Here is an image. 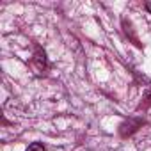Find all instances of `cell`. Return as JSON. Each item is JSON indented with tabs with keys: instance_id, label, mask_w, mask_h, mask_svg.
I'll return each mask as SVG.
<instances>
[{
	"instance_id": "obj_1",
	"label": "cell",
	"mask_w": 151,
	"mask_h": 151,
	"mask_svg": "<svg viewBox=\"0 0 151 151\" xmlns=\"http://www.w3.org/2000/svg\"><path fill=\"white\" fill-rule=\"evenodd\" d=\"M27 151H45V146H43L41 142H32V144L27 147Z\"/></svg>"
},
{
	"instance_id": "obj_2",
	"label": "cell",
	"mask_w": 151,
	"mask_h": 151,
	"mask_svg": "<svg viewBox=\"0 0 151 151\" xmlns=\"http://www.w3.org/2000/svg\"><path fill=\"white\" fill-rule=\"evenodd\" d=\"M36 62H39V68H45V53H41V52H37L36 53Z\"/></svg>"
},
{
	"instance_id": "obj_3",
	"label": "cell",
	"mask_w": 151,
	"mask_h": 151,
	"mask_svg": "<svg viewBox=\"0 0 151 151\" xmlns=\"http://www.w3.org/2000/svg\"><path fill=\"white\" fill-rule=\"evenodd\" d=\"M146 9L151 13V0H147V2H146Z\"/></svg>"
},
{
	"instance_id": "obj_4",
	"label": "cell",
	"mask_w": 151,
	"mask_h": 151,
	"mask_svg": "<svg viewBox=\"0 0 151 151\" xmlns=\"http://www.w3.org/2000/svg\"><path fill=\"white\" fill-rule=\"evenodd\" d=\"M146 100H149V101H151V89H149V91L146 93Z\"/></svg>"
}]
</instances>
